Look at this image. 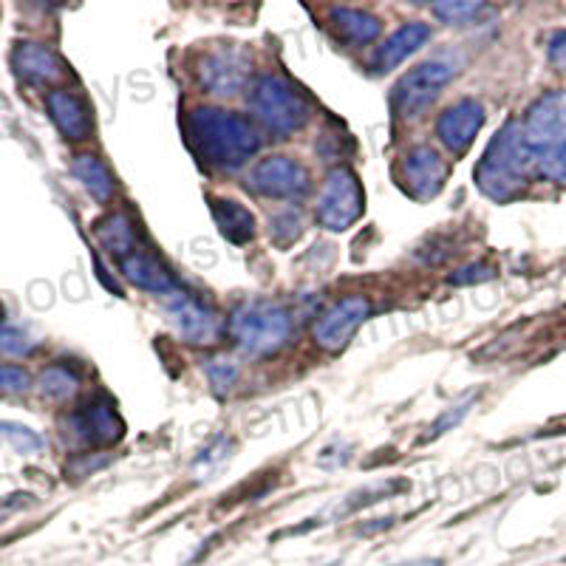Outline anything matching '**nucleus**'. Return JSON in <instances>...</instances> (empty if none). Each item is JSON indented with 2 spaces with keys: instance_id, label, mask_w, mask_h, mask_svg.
<instances>
[{
  "instance_id": "4be33fe9",
  "label": "nucleus",
  "mask_w": 566,
  "mask_h": 566,
  "mask_svg": "<svg viewBox=\"0 0 566 566\" xmlns=\"http://www.w3.org/2000/svg\"><path fill=\"white\" fill-rule=\"evenodd\" d=\"M94 232H97L99 244H103L116 261H123L125 255H130V252L139 247V235H136L134 224H130V219L123 216V212H114V216L99 219L97 224H94Z\"/></svg>"
},
{
  "instance_id": "a211bd4d",
  "label": "nucleus",
  "mask_w": 566,
  "mask_h": 566,
  "mask_svg": "<svg viewBox=\"0 0 566 566\" xmlns=\"http://www.w3.org/2000/svg\"><path fill=\"white\" fill-rule=\"evenodd\" d=\"M428 40H431V27H428V23H406V27L397 29V32L377 49V54H374V71H377V74H388V71L397 69L399 63H406L411 54H417Z\"/></svg>"
},
{
  "instance_id": "b1692460",
  "label": "nucleus",
  "mask_w": 566,
  "mask_h": 566,
  "mask_svg": "<svg viewBox=\"0 0 566 566\" xmlns=\"http://www.w3.org/2000/svg\"><path fill=\"white\" fill-rule=\"evenodd\" d=\"M77 388H80V377L65 366L45 368L38 380V391L43 394L45 399H54V402L71 399L74 394H77Z\"/></svg>"
},
{
  "instance_id": "dca6fc26",
  "label": "nucleus",
  "mask_w": 566,
  "mask_h": 566,
  "mask_svg": "<svg viewBox=\"0 0 566 566\" xmlns=\"http://www.w3.org/2000/svg\"><path fill=\"white\" fill-rule=\"evenodd\" d=\"M45 105H49V114H52L54 125H57L60 134H63L65 139H91V134H94V116H91L88 103H85L80 94L65 88L52 91L49 99H45Z\"/></svg>"
},
{
  "instance_id": "cd10ccee",
  "label": "nucleus",
  "mask_w": 566,
  "mask_h": 566,
  "mask_svg": "<svg viewBox=\"0 0 566 566\" xmlns=\"http://www.w3.org/2000/svg\"><path fill=\"white\" fill-rule=\"evenodd\" d=\"M473 402H476V394H473V397H468V399H462V402H457V406L448 408V411H444L442 417H439L437 422L428 428V433H424V442H431V439L442 437V433H448L451 428H457V424L462 422L464 417H468V411L473 408Z\"/></svg>"
},
{
  "instance_id": "f8f14e48",
  "label": "nucleus",
  "mask_w": 566,
  "mask_h": 566,
  "mask_svg": "<svg viewBox=\"0 0 566 566\" xmlns=\"http://www.w3.org/2000/svg\"><path fill=\"white\" fill-rule=\"evenodd\" d=\"M170 310V321L176 323L179 328V335L185 337L187 343H193V346H210V343L219 340V315L205 306L199 297H190L185 292L170 297L168 303Z\"/></svg>"
},
{
  "instance_id": "9b49d317",
  "label": "nucleus",
  "mask_w": 566,
  "mask_h": 566,
  "mask_svg": "<svg viewBox=\"0 0 566 566\" xmlns=\"http://www.w3.org/2000/svg\"><path fill=\"white\" fill-rule=\"evenodd\" d=\"M448 181V165L442 156L428 145H419L406 159L399 161V185L411 199L431 201L444 190Z\"/></svg>"
},
{
  "instance_id": "423d86ee",
  "label": "nucleus",
  "mask_w": 566,
  "mask_h": 566,
  "mask_svg": "<svg viewBox=\"0 0 566 566\" xmlns=\"http://www.w3.org/2000/svg\"><path fill=\"white\" fill-rule=\"evenodd\" d=\"M255 60L244 45H219L196 63V80L212 97H235L250 85Z\"/></svg>"
},
{
  "instance_id": "aec40b11",
  "label": "nucleus",
  "mask_w": 566,
  "mask_h": 566,
  "mask_svg": "<svg viewBox=\"0 0 566 566\" xmlns=\"http://www.w3.org/2000/svg\"><path fill=\"white\" fill-rule=\"evenodd\" d=\"M332 27H335V32L340 34L346 43H354V45L374 43L382 32L380 18H374V14L363 12V9H348V7L332 9Z\"/></svg>"
},
{
  "instance_id": "f257e3e1",
  "label": "nucleus",
  "mask_w": 566,
  "mask_h": 566,
  "mask_svg": "<svg viewBox=\"0 0 566 566\" xmlns=\"http://www.w3.org/2000/svg\"><path fill=\"white\" fill-rule=\"evenodd\" d=\"M187 139L210 168L239 170L261 150V134L241 114L224 108H196L187 116Z\"/></svg>"
},
{
  "instance_id": "6ab92c4d",
  "label": "nucleus",
  "mask_w": 566,
  "mask_h": 566,
  "mask_svg": "<svg viewBox=\"0 0 566 566\" xmlns=\"http://www.w3.org/2000/svg\"><path fill=\"white\" fill-rule=\"evenodd\" d=\"M212 219L227 241L232 244H250L255 239V216L244 205L230 199H212Z\"/></svg>"
},
{
  "instance_id": "5701e85b",
  "label": "nucleus",
  "mask_w": 566,
  "mask_h": 566,
  "mask_svg": "<svg viewBox=\"0 0 566 566\" xmlns=\"http://www.w3.org/2000/svg\"><path fill=\"white\" fill-rule=\"evenodd\" d=\"M433 14L448 27H476L479 20L493 18V9L484 3H468V0H448V3H437Z\"/></svg>"
},
{
  "instance_id": "20e7f679",
  "label": "nucleus",
  "mask_w": 566,
  "mask_h": 566,
  "mask_svg": "<svg viewBox=\"0 0 566 566\" xmlns=\"http://www.w3.org/2000/svg\"><path fill=\"white\" fill-rule=\"evenodd\" d=\"M230 337L250 357H270L292 337V315L270 301H250L232 312Z\"/></svg>"
},
{
  "instance_id": "bb28decb",
  "label": "nucleus",
  "mask_w": 566,
  "mask_h": 566,
  "mask_svg": "<svg viewBox=\"0 0 566 566\" xmlns=\"http://www.w3.org/2000/svg\"><path fill=\"white\" fill-rule=\"evenodd\" d=\"M303 232V219L297 210H281L272 216V241L277 247H292Z\"/></svg>"
},
{
  "instance_id": "c85d7f7f",
  "label": "nucleus",
  "mask_w": 566,
  "mask_h": 566,
  "mask_svg": "<svg viewBox=\"0 0 566 566\" xmlns=\"http://www.w3.org/2000/svg\"><path fill=\"white\" fill-rule=\"evenodd\" d=\"M0 437L9 439L14 444V451L20 453H38L43 448L40 437L29 428H20V424H0Z\"/></svg>"
},
{
  "instance_id": "0eeeda50",
  "label": "nucleus",
  "mask_w": 566,
  "mask_h": 566,
  "mask_svg": "<svg viewBox=\"0 0 566 566\" xmlns=\"http://www.w3.org/2000/svg\"><path fill=\"white\" fill-rule=\"evenodd\" d=\"M453 74H457V65L444 63V60H428V63H419L417 69L402 74L391 94V105L397 116L413 119V116L422 114L428 105L437 103V97L444 91V85L451 83Z\"/></svg>"
},
{
  "instance_id": "4468645a",
  "label": "nucleus",
  "mask_w": 566,
  "mask_h": 566,
  "mask_svg": "<svg viewBox=\"0 0 566 566\" xmlns=\"http://www.w3.org/2000/svg\"><path fill=\"white\" fill-rule=\"evenodd\" d=\"M116 266L125 275V281L134 283L136 290H145L150 295H179V283L170 275L168 266L161 264L159 258L150 250H145L142 244L130 255H125L123 261H116Z\"/></svg>"
},
{
  "instance_id": "412c9836",
  "label": "nucleus",
  "mask_w": 566,
  "mask_h": 566,
  "mask_svg": "<svg viewBox=\"0 0 566 566\" xmlns=\"http://www.w3.org/2000/svg\"><path fill=\"white\" fill-rule=\"evenodd\" d=\"M71 174L77 176L80 185L88 190L91 199H97L99 205L114 199L116 193V181L111 176V170L105 168V161L94 154H83L71 161Z\"/></svg>"
},
{
  "instance_id": "1a4fd4ad",
  "label": "nucleus",
  "mask_w": 566,
  "mask_h": 566,
  "mask_svg": "<svg viewBox=\"0 0 566 566\" xmlns=\"http://www.w3.org/2000/svg\"><path fill=\"white\" fill-rule=\"evenodd\" d=\"M250 185L255 193L275 201H301L312 190L310 170L292 156H270V159L258 161L250 174Z\"/></svg>"
},
{
  "instance_id": "ddd939ff",
  "label": "nucleus",
  "mask_w": 566,
  "mask_h": 566,
  "mask_svg": "<svg viewBox=\"0 0 566 566\" xmlns=\"http://www.w3.org/2000/svg\"><path fill=\"white\" fill-rule=\"evenodd\" d=\"M484 125V105L479 99H459L442 116L437 119V134L442 145L453 154H464V150L476 142L479 130Z\"/></svg>"
},
{
  "instance_id": "473e14b6",
  "label": "nucleus",
  "mask_w": 566,
  "mask_h": 566,
  "mask_svg": "<svg viewBox=\"0 0 566 566\" xmlns=\"http://www.w3.org/2000/svg\"><path fill=\"white\" fill-rule=\"evenodd\" d=\"M397 566H442V564H439V560L424 558V560H408V564H397Z\"/></svg>"
},
{
  "instance_id": "39448f33",
  "label": "nucleus",
  "mask_w": 566,
  "mask_h": 566,
  "mask_svg": "<svg viewBox=\"0 0 566 566\" xmlns=\"http://www.w3.org/2000/svg\"><path fill=\"white\" fill-rule=\"evenodd\" d=\"M250 108L258 123L281 139L297 134L310 119V105L301 97V91L283 77H272V74L252 83Z\"/></svg>"
},
{
  "instance_id": "f03ea898",
  "label": "nucleus",
  "mask_w": 566,
  "mask_h": 566,
  "mask_svg": "<svg viewBox=\"0 0 566 566\" xmlns=\"http://www.w3.org/2000/svg\"><path fill=\"white\" fill-rule=\"evenodd\" d=\"M535 161L524 139L522 119H507L495 130L476 168V185L488 199L513 201L535 179Z\"/></svg>"
},
{
  "instance_id": "9d476101",
  "label": "nucleus",
  "mask_w": 566,
  "mask_h": 566,
  "mask_svg": "<svg viewBox=\"0 0 566 566\" xmlns=\"http://www.w3.org/2000/svg\"><path fill=\"white\" fill-rule=\"evenodd\" d=\"M368 317H371V303L363 295H348L317 317L312 335L323 352L340 354Z\"/></svg>"
},
{
  "instance_id": "c756f323",
  "label": "nucleus",
  "mask_w": 566,
  "mask_h": 566,
  "mask_svg": "<svg viewBox=\"0 0 566 566\" xmlns=\"http://www.w3.org/2000/svg\"><path fill=\"white\" fill-rule=\"evenodd\" d=\"M32 386L27 368L20 366H0V394H27Z\"/></svg>"
},
{
  "instance_id": "f3484780",
  "label": "nucleus",
  "mask_w": 566,
  "mask_h": 566,
  "mask_svg": "<svg viewBox=\"0 0 566 566\" xmlns=\"http://www.w3.org/2000/svg\"><path fill=\"white\" fill-rule=\"evenodd\" d=\"M18 74L32 85H52L65 77V63L43 43H20L12 54Z\"/></svg>"
},
{
  "instance_id": "6e6552de",
  "label": "nucleus",
  "mask_w": 566,
  "mask_h": 566,
  "mask_svg": "<svg viewBox=\"0 0 566 566\" xmlns=\"http://www.w3.org/2000/svg\"><path fill=\"white\" fill-rule=\"evenodd\" d=\"M363 210H366V196H363L360 179L348 168L332 170L317 196V221L326 230L343 232L360 219Z\"/></svg>"
},
{
  "instance_id": "a878e982",
  "label": "nucleus",
  "mask_w": 566,
  "mask_h": 566,
  "mask_svg": "<svg viewBox=\"0 0 566 566\" xmlns=\"http://www.w3.org/2000/svg\"><path fill=\"white\" fill-rule=\"evenodd\" d=\"M38 343L32 340L27 328H20L18 323L9 321L3 312H0V352L12 354V357H27L34 352Z\"/></svg>"
},
{
  "instance_id": "7ed1b4c3",
  "label": "nucleus",
  "mask_w": 566,
  "mask_h": 566,
  "mask_svg": "<svg viewBox=\"0 0 566 566\" xmlns=\"http://www.w3.org/2000/svg\"><path fill=\"white\" fill-rule=\"evenodd\" d=\"M522 125L535 174L566 187V91H549L535 99Z\"/></svg>"
},
{
  "instance_id": "2eb2a0df",
  "label": "nucleus",
  "mask_w": 566,
  "mask_h": 566,
  "mask_svg": "<svg viewBox=\"0 0 566 566\" xmlns=\"http://www.w3.org/2000/svg\"><path fill=\"white\" fill-rule=\"evenodd\" d=\"M71 428L88 444H114L125 433L123 419L108 399H91L88 406H83L71 417Z\"/></svg>"
},
{
  "instance_id": "7c9ffc66",
  "label": "nucleus",
  "mask_w": 566,
  "mask_h": 566,
  "mask_svg": "<svg viewBox=\"0 0 566 566\" xmlns=\"http://www.w3.org/2000/svg\"><path fill=\"white\" fill-rule=\"evenodd\" d=\"M488 277H493V270H490V266L473 264V266H464V270H459L457 275H451V283L453 286H468V283L488 281Z\"/></svg>"
},
{
  "instance_id": "393cba45",
  "label": "nucleus",
  "mask_w": 566,
  "mask_h": 566,
  "mask_svg": "<svg viewBox=\"0 0 566 566\" xmlns=\"http://www.w3.org/2000/svg\"><path fill=\"white\" fill-rule=\"evenodd\" d=\"M205 374L207 380H210L212 391L219 394V397H227L235 388V382H239V366H235L232 357H224V354L205 360Z\"/></svg>"
},
{
  "instance_id": "2f4dec72",
  "label": "nucleus",
  "mask_w": 566,
  "mask_h": 566,
  "mask_svg": "<svg viewBox=\"0 0 566 566\" xmlns=\"http://www.w3.org/2000/svg\"><path fill=\"white\" fill-rule=\"evenodd\" d=\"M547 54L549 63L558 65V69H566V32H555L553 38H549Z\"/></svg>"
}]
</instances>
